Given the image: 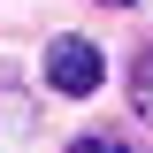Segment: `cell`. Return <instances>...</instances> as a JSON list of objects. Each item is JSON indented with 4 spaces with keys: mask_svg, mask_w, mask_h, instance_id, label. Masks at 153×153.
Returning a JSON list of instances; mask_svg holds the SVG:
<instances>
[{
    "mask_svg": "<svg viewBox=\"0 0 153 153\" xmlns=\"http://www.w3.org/2000/svg\"><path fill=\"white\" fill-rule=\"evenodd\" d=\"M100 76H107V61H100L92 38H54V46H46V84H54V92L84 100V92H100Z\"/></svg>",
    "mask_w": 153,
    "mask_h": 153,
    "instance_id": "obj_1",
    "label": "cell"
},
{
    "mask_svg": "<svg viewBox=\"0 0 153 153\" xmlns=\"http://www.w3.org/2000/svg\"><path fill=\"white\" fill-rule=\"evenodd\" d=\"M130 107H138V115L153 123V46H146V54L130 61Z\"/></svg>",
    "mask_w": 153,
    "mask_h": 153,
    "instance_id": "obj_2",
    "label": "cell"
},
{
    "mask_svg": "<svg viewBox=\"0 0 153 153\" xmlns=\"http://www.w3.org/2000/svg\"><path fill=\"white\" fill-rule=\"evenodd\" d=\"M107 8H130V0H107Z\"/></svg>",
    "mask_w": 153,
    "mask_h": 153,
    "instance_id": "obj_3",
    "label": "cell"
}]
</instances>
